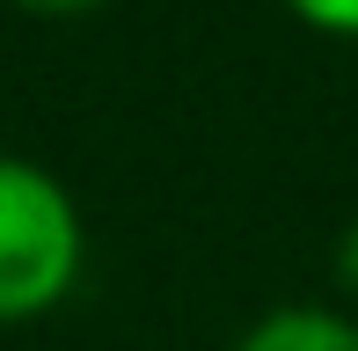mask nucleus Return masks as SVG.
Wrapping results in <instances>:
<instances>
[{
	"mask_svg": "<svg viewBox=\"0 0 358 351\" xmlns=\"http://www.w3.org/2000/svg\"><path fill=\"white\" fill-rule=\"evenodd\" d=\"M336 285H344V293L358 300V220H351L344 234H336Z\"/></svg>",
	"mask_w": 358,
	"mask_h": 351,
	"instance_id": "20e7f679",
	"label": "nucleus"
},
{
	"mask_svg": "<svg viewBox=\"0 0 358 351\" xmlns=\"http://www.w3.org/2000/svg\"><path fill=\"white\" fill-rule=\"evenodd\" d=\"M285 8L322 37H358V0H285Z\"/></svg>",
	"mask_w": 358,
	"mask_h": 351,
	"instance_id": "7ed1b4c3",
	"label": "nucleus"
},
{
	"mask_svg": "<svg viewBox=\"0 0 358 351\" xmlns=\"http://www.w3.org/2000/svg\"><path fill=\"white\" fill-rule=\"evenodd\" d=\"M15 8H29V15H88L103 0H15Z\"/></svg>",
	"mask_w": 358,
	"mask_h": 351,
	"instance_id": "39448f33",
	"label": "nucleus"
},
{
	"mask_svg": "<svg viewBox=\"0 0 358 351\" xmlns=\"http://www.w3.org/2000/svg\"><path fill=\"white\" fill-rule=\"evenodd\" d=\"M88 220L44 162L0 147V322H37L80 285Z\"/></svg>",
	"mask_w": 358,
	"mask_h": 351,
	"instance_id": "f257e3e1",
	"label": "nucleus"
},
{
	"mask_svg": "<svg viewBox=\"0 0 358 351\" xmlns=\"http://www.w3.org/2000/svg\"><path fill=\"white\" fill-rule=\"evenodd\" d=\"M234 351H358V322L336 315V308H307V300H292V308L256 315V322L241 329Z\"/></svg>",
	"mask_w": 358,
	"mask_h": 351,
	"instance_id": "f03ea898",
	"label": "nucleus"
}]
</instances>
